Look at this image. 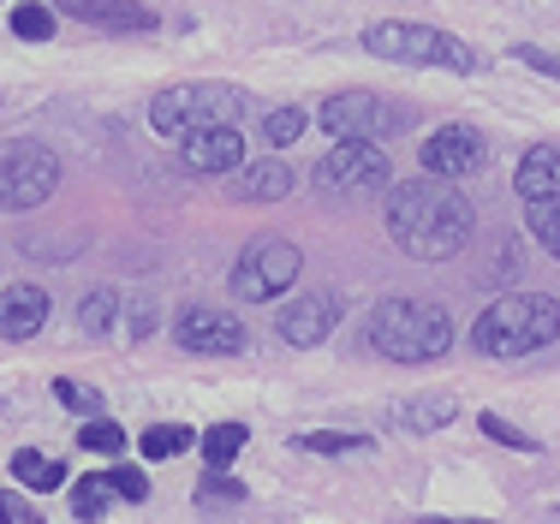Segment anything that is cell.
Segmentation results:
<instances>
[{
	"label": "cell",
	"instance_id": "1",
	"mask_svg": "<svg viewBox=\"0 0 560 524\" xmlns=\"http://www.w3.org/2000/svg\"><path fill=\"white\" fill-rule=\"evenodd\" d=\"M471 233H477V209H471V197H465L453 179L423 173V179L394 185V197H388V238L406 251V257L447 263V257H459V251L471 245Z\"/></svg>",
	"mask_w": 560,
	"mask_h": 524
},
{
	"label": "cell",
	"instance_id": "2",
	"mask_svg": "<svg viewBox=\"0 0 560 524\" xmlns=\"http://www.w3.org/2000/svg\"><path fill=\"white\" fill-rule=\"evenodd\" d=\"M555 334H560V299H549V292H506L471 322V346L483 358L542 352Z\"/></svg>",
	"mask_w": 560,
	"mask_h": 524
},
{
	"label": "cell",
	"instance_id": "3",
	"mask_svg": "<svg viewBox=\"0 0 560 524\" xmlns=\"http://www.w3.org/2000/svg\"><path fill=\"white\" fill-rule=\"evenodd\" d=\"M370 346L394 364H430L453 346V322L423 299H382L370 311Z\"/></svg>",
	"mask_w": 560,
	"mask_h": 524
},
{
	"label": "cell",
	"instance_id": "4",
	"mask_svg": "<svg viewBox=\"0 0 560 524\" xmlns=\"http://www.w3.org/2000/svg\"><path fill=\"white\" fill-rule=\"evenodd\" d=\"M364 54L394 66H442V72H483V54L471 43L447 31H430V24H406V19H382L364 31Z\"/></svg>",
	"mask_w": 560,
	"mask_h": 524
},
{
	"label": "cell",
	"instance_id": "5",
	"mask_svg": "<svg viewBox=\"0 0 560 524\" xmlns=\"http://www.w3.org/2000/svg\"><path fill=\"white\" fill-rule=\"evenodd\" d=\"M316 126L335 143H382V138H399V131L418 126V107L376 96V90H340L335 102L316 107Z\"/></svg>",
	"mask_w": 560,
	"mask_h": 524
},
{
	"label": "cell",
	"instance_id": "6",
	"mask_svg": "<svg viewBox=\"0 0 560 524\" xmlns=\"http://www.w3.org/2000/svg\"><path fill=\"white\" fill-rule=\"evenodd\" d=\"M245 114V90L238 84H173L150 102V126L162 138H191V131L233 126Z\"/></svg>",
	"mask_w": 560,
	"mask_h": 524
},
{
	"label": "cell",
	"instance_id": "7",
	"mask_svg": "<svg viewBox=\"0 0 560 524\" xmlns=\"http://www.w3.org/2000/svg\"><path fill=\"white\" fill-rule=\"evenodd\" d=\"M60 185V155L43 143H0V214H19L48 203Z\"/></svg>",
	"mask_w": 560,
	"mask_h": 524
},
{
	"label": "cell",
	"instance_id": "8",
	"mask_svg": "<svg viewBox=\"0 0 560 524\" xmlns=\"http://www.w3.org/2000/svg\"><path fill=\"white\" fill-rule=\"evenodd\" d=\"M299 268H304L299 245H287V238H250L233 263V299L269 304L275 292H287L292 280H299Z\"/></svg>",
	"mask_w": 560,
	"mask_h": 524
},
{
	"label": "cell",
	"instance_id": "9",
	"mask_svg": "<svg viewBox=\"0 0 560 524\" xmlns=\"http://www.w3.org/2000/svg\"><path fill=\"white\" fill-rule=\"evenodd\" d=\"M376 185H388V150H376V143H335L316 161V191L328 197H358Z\"/></svg>",
	"mask_w": 560,
	"mask_h": 524
},
{
	"label": "cell",
	"instance_id": "10",
	"mask_svg": "<svg viewBox=\"0 0 560 524\" xmlns=\"http://www.w3.org/2000/svg\"><path fill=\"white\" fill-rule=\"evenodd\" d=\"M173 340L185 346V352H203V358H233L245 352V322L233 311H221V304H185L179 316H173Z\"/></svg>",
	"mask_w": 560,
	"mask_h": 524
},
{
	"label": "cell",
	"instance_id": "11",
	"mask_svg": "<svg viewBox=\"0 0 560 524\" xmlns=\"http://www.w3.org/2000/svg\"><path fill=\"white\" fill-rule=\"evenodd\" d=\"M489 161V143H483V131H471V126H442V131H430V143H423V173H435V179H471L477 167Z\"/></svg>",
	"mask_w": 560,
	"mask_h": 524
},
{
	"label": "cell",
	"instance_id": "12",
	"mask_svg": "<svg viewBox=\"0 0 560 524\" xmlns=\"http://www.w3.org/2000/svg\"><path fill=\"white\" fill-rule=\"evenodd\" d=\"M340 292H304V299H292L287 311H280V340L287 346H323L328 334H335V322H340Z\"/></svg>",
	"mask_w": 560,
	"mask_h": 524
},
{
	"label": "cell",
	"instance_id": "13",
	"mask_svg": "<svg viewBox=\"0 0 560 524\" xmlns=\"http://www.w3.org/2000/svg\"><path fill=\"white\" fill-rule=\"evenodd\" d=\"M179 161L191 173H238V167H245V143H238L233 126L191 131V138H179Z\"/></svg>",
	"mask_w": 560,
	"mask_h": 524
},
{
	"label": "cell",
	"instance_id": "14",
	"mask_svg": "<svg viewBox=\"0 0 560 524\" xmlns=\"http://www.w3.org/2000/svg\"><path fill=\"white\" fill-rule=\"evenodd\" d=\"M453 418H459V399L453 394H418V399H399V406H388V429H399V435H435V429H447Z\"/></svg>",
	"mask_w": 560,
	"mask_h": 524
},
{
	"label": "cell",
	"instance_id": "15",
	"mask_svg": "<svg viewBox=\"0 0 560 524\" xmlns=\"http://www.w3.org/2000/svg\"><path fill=\"white\" fill-rule=\"evenodd\" d=\"M43 322H48V292L43 287L24 280V287L0 292V334H7V340H36Z\"/></svg>",
	"mask_w": 560,
	"mask_h": 524
},
{
	"label": "cell",
	"instance_id": "16",
	"mask_svg": "<svg viewBox=\"0 0 560 524\" xmlns=\"http://www.w3.org/2000/svg\"><path fill=\"white\" fill-rule=\"evenodd\" d=\"M78 24H102V31H155V12L138 0H55Z\"/></svg>",
	"mask_w": 560,
	"mask_h": 524
},
{
	"label": "cell",
	"instance_id": "17",
	"mask_svg": "<svg viewBox=\"0 0 560 524\" xmlns=\"http://www.w3.org/2000/svg\"><path fill=\"white\" fill-rule=\"evenodd\" d=\"M287 191H292L287 161L262 155V161H250V167H238V197H245V203H280Z\"/></svg>",
	"mask_w": 560,
	"mask_h": 524
},
{
	"label": "cell",
	"instance_id": "18",
	"mask_svg": "<svg viewBox=\"0 0 560 524\" xmlns=\"http://www.w3.org/2000/svg\"><path fill=\"white\" fill-rule=\"evenodd\" d=\"M513 185H518L525 203H537V197H560V150H530L525 161H518Z\"/></svg>",
	"mask_w": 560,
	"mask_h": 524
},
{
	"label": "cell",
	"instance_id": "19",
	"mask_svg": "<svg viewBox=\"0 0 560 524\" xmlns=\"http://www.w3.org/2000/svg\"><path fill=\"white\" fill-rule=\"evenodd\" d=\"M119 311H126V299H119L114 287H96L84 304H78V334H90V340H102V334H114Z\"/></svg>",
	"mask_w": 560,
	"mask_h": 524
},
{
	"label": "cell",
	"instance_id": "20",
	"mask_svg": "<svg viewBox=\"0 0 560 524\" xmlns=\"http://www.w3.org/2000/svg\"><path fill=\"white\" fill-rule=\"evenodd\" d=\"M108 501H119V494H114V482H108V471H90V477H78V489H72V519L96 524L102 513H108Z\"/></svg>",
	"mask_w": 560,
	"mask_h": 524
},
{
	"label": "cell",
	"instance_id": "21",
	"mask_svg": "<svg viewBox=\"0 0 560 524\" xmlns=\"http://www.w3.org/2000/svg\"><path fill=\"white\" fill-rule=\"evenodd\" d=\"M299 453H328V459H346V453H370V435H346V429H311V435H292Z\"/></svg>",
	"mask_w": 560,
	"mask_h": 524
},
{
	"label": "cell",
	"instance_id": "22",
	"mask_svg": "<svg viewBox=\"0 0 560 524\" xmlns=\"http://www.w3.org/2000/svg\"><path fill=\"white\" fill-rule=\"evenodd\" d=\"M238 447H245V423H215V429H203V459H209V471H226V465L238 459Z\"/></svg>",
	"mask_w": 560,
	"mask_h": 524
},
{
	"label": "cell",
	"instance_id": "23",
	"mask_svg": "<svg viewBox=\"0 0 560 524\" xmlns=\"http://www.w3.org/2000/svg\"><path fill=\"white\" fill-rule=\"evenodd\" d=\"M525 226L537 233V245L560 257V197H537V203H525Z\"/></svg>",
	"mask_w": 560,
	"mask_h": 524
},
{
	"label": "cell",
	"instance_id": "24",
	"mask_svg": "<svg viewBox=\"0 0 560 524\" xmlns=\"http://www.w3.org/2000/svg\"><path fill=\"white\" fill-rule=\"evenodd\" d=\"M304 126H311L304 107H275V114H262V143H269V150H287V143L304 138Z\"/></svg>",
	"mask_w": 560,
	"mask_h": 524
},
{
	"label": "cell",
	"instance_id": "25",
	"mask_svg": "<svg viewBox=\"0 0 560 524\" xmlns=\"http://www.w3.org/2000/svg\"><path fill=\"white\" fill-rule=\"evenodd\" d=\"M143 459H179L185 447H191V429L185 423H155V429H143Z\"/></svg>",
	"mask_w": 560,
	"mask_h": 524
},
{
	"label": "cell",
	"instance_id": "26",
	"mask_svg": "<svg viewBox=\"0 0 560 524\" xmlns=\"http://www.w3.org/2000/svg\"><path fill=\"white\" fill-rule=\"evenodd\" d=\"M477 429H483V435L495 441V447H513V453H542V441H537V435H525L518 423H506L501 411H483V418H477Z\"/></svg>",
	"mask_w": 560,
	"mask_h": 524
},
{
	"label": "cell",
	"instance_id": "27",
	"mask_svg": "<svg viewBox=\"0 0 560 524\" xmlns=\"http://www.w3.org/2000/svg\"><path fill=\"white\" fill-rule=\"evenodd\" d=\"M55 399H60V406L66 411H78V418H102V394H96V387H90V382H72V375H60V382H55Z\"/></svg>",
	"mask_w": 560,
	"mask_h": 524
},
{
	"label": "cell",
	"instance_id": "28",
	"mask_svg": "<svg viewBox=\"0 0 560 524\" xmlns=\"http://www.w3.org/2000/svg\"><path fill=\"white\" fill-rule=\"evenodd\" d=\"M12 36H24V43H48V36H55V12L48 7H12Z\"/></svg>",
	"mask_w": 560,
	"mask_h": 524
},
{
	"label": "cell",
	"instance_id": "29",
	"mask_svg": "<svg viewBox=\"0 0 560 524\" xmlns=\"http://www.w3.org/2000/svg\"><path fill=\"white\" fill-rule=\"evenodd\" d=\"M78 441H84L90 453H126V429L108 423V418H90L84 429H78Z\"/></svg>",
	"mask_w": 560,
	"mask_h": 524
},
{
	"label": "cell",
	"instance_id": "30",
	"mask_svg": "<svg viewBox=\"0 0 560 524\" xmlns=\"http://www.w3.org/2000/svg\"><path fill=\"white\" fill-rule=\"evenodd\" d=\"M197 501H203V506H215V501H245V482H233L226 471H209L203 489H197Z\"/></svg>",
	"mask_w": 560,
	"mask_h": 524
},
{
	"label": "cell",
	"instance_id": "31",
	"mask_svg": "<svg viewBox=\"0 0 560 524\" xmlns=\"http://www.w3.org/2000/svg\"><path fill=\"white\" fill-rule=\"evenodd\" d=\"M108 482H114V494H119V501H143V494H150V477H143L138 465H114Z\"/></svg>",
	"mask_w": 560,
	"mask_h": 524
},
{
	"label": "cell",
	"instance_id": "32",
	"mask_svg": "<svg viewBox=\"0 0 560 524\" xmlns=\"http://www.w3.org/2000/svg\"><path fill=\"white\" fill-rule=\"evenodd\" d=\"M513 54L530 66V72H542V78H555V84H560V54H542V48H530V43H518Z\"/></svg>",
	"mask_w": 560,
	"mask_h": 524
},
{
	"label": "cell",
	"instance_id": "33",
	"mask_svg": "<svg viewBox=\"0 0 560 524\" xmlns=\"http://www.w3.org/2000/svg\"><path fill=\"white\" fill-rule=\"evenodd\" d=\"M48 471V459H43V453H31V447H19V453H12V477H19V482H31V489H36V477H43Z\"/></svg>",
	"mask_w": 560,
	"mask_h": 524
},
{
	"label": "cell",
	"instance_id": "34",
	"mask_svg": "<svg viewBox=\"0 0 560 524\" xmlns=\"http://www.w3.org/2000/svg\"><path fill=\"white\" fill-rule=\"evenodd\" d=\"M150 328H155V304L138 299V304H131V316H126V334H131V340H143Z\"/></svg>",
	"mask_w": 560,
	"mask_h": 524
},
{
	"label": "cell",
	"instance_id": "35",
	"mask_svg": "<svg viewBox=\"0 0 560 524\" xmlns=\"http://www.w3.org/2000/svg\"><path fill=\"white\" fill-rule=\"evenodd\" d=\"M0 524H43V519H36L31 506L19 501V494H7V489H0Z\"/></svg>",
	"mask_w": 560,
	"mask_h": 524
},
{
	"label": "cell",
	"instance_id": "36",
	"mask_svg": "<svg viewBox=\"0 0 560 524\" xmlns=\"http://www.w3.org/2000/svg\"><path fill=\"white\" fill-rule=\"evenodd\" d=\"M60 482H66V465H60V459H48V471H43V477H36V489H43V494H48V489H60Z\"/></svg>",
	"mask_w": 560,
	"mask_h": 524
},
{
	"label": "cell",
	"instance_id": "37",
	"mask_svg": "<svg viewBox=\"0 0 560 524\" xmlns=\"http://www.w3.org/2000/svg\"><path fill=\"white\" fill-rule=\"evenodd\" d=\"M411 524H495V519H430V513H423V519H411Z\"/></svg>",
	"mask_w": 560,
	"mask_h": 524
},
{
	"label": "cell",
	"instance_id": "38",
	"mask_svg": "<svg viewBox=\"0 0 560 524\" xmlns=\"http://www.w3.org/2000/svg\"><path fill=\"white\" fill-rule=\"evenodd\" d=\"M549 524H560V506H555V513H549Z\"/></svg>",
	"mask_w": 560,
	"mask_h": 524
}]
</instances>
